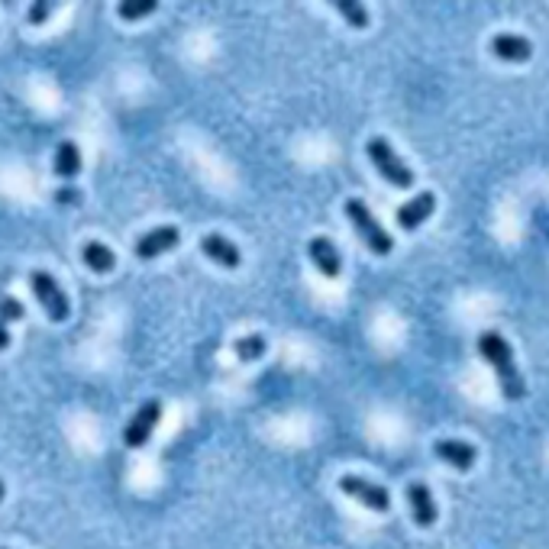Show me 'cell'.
Wrapping results in <instances>:
<instances>
[{
	"instance_id": "obj_1",
	"label": "cell",
	"mask_w": 549,
	"mask_h": 549,
	"mask_svg": "<svg viewBox=\"0 0 549 549\" xmlns=\"http://www.w3.org/2000/svg\"><path fill=\"white\" fill-rule=\"evenodd\" d=\"M479 352H481V359L495 369L498 385H501V395L508 398V401H520V398L526 395V385H524V379H520L517 365H514V352H511V346H508V340L495 330L481 333Z\"/></svg>"
},
{
	"instance_id": "obj_2",
	"label": "cell",
	"mask_w": 549,
	"mask_h": 549,
	"mask_svg": "<svg viewBox=\"0 0 549 549\" xmlns=\"http://www.w3.org/2000/svg\"><path fill=\"white\" fill-rule=\"evenodd\" d=\"M346 217L352 220V226H356V233L362 236L365 246L375 252V256H388L391 249H395V240H391V233L385 230V226L375 220V214H371L369 207H365L362 201H346Z\"/></svg>"
},
{
	"instance_id": "obj_3",
	"label": "cell",
	"mask_w": 549,
	"mask_h": 549,
	"mask_svg": "<svg viewBox=\"0 0 549 549\" xmlns=\"http://www.w3.org/2000/svg\"><path fill=\"white\" fill-rule=\"evenodd\" d=\"M365 152H369V159L375 162V169L381 171V178H385L388 185L404 188V191L414 185V171L404 165V159L395 152V146H391L385 136H375V140H369Z\"/></svg>"
},
{
	"instance_id": "obj_4",
	"label": "cell",
	"mask_w": 549,
	"mask_h": 549,
	"mask_svg": "<svg viewBox=\"0 0 549 549\" xmlns=\"http://www.w3.org/2000/svg\"><path fill=\"white\" fill-rule=\"evenodd\" d=\"M30 285H32V291H36V301L42 304V310H46V314L55 320V324L69 320L71 304H69V297H65L62 288L55 285V279L49 275V271H32V275H30Z\"/></svg>"
},
{
	"instance_id": "obj_5",
	"label": "cell",
	"mask_w": 549,
	"mask_h": 549,
	"mask_svg": "<svg viewBox=\"0 0 549 549\" xmlns=\"http://www.w3.org/2000/svg\"><path fill=\"white\" fill-rule=\"evenodd\" d=\"M340 491L349 498H356L359 504H365L369 511H391V495H388V488L375 485V481H365L359 475H343L340 479Z\"/></svg>"
},
{
	"instance_id": "obj_6",
	"label": "cell",
	"mask_w": 549,
	"mask_h": 549,
	"mask_svg": "<svg viewBox=\"0 0 549 549\" xmlns=\"http://www.w3.org/2000/svg\"><path fill=\"white\" fill-rule=\"evenodd\" d=\"M159 420H162V401H146L140 410H136V414H133L130 424H126L124 443H126V446H133V449H136V446H146Z\"/></svg>"
},
{
	"instance_id": "obj_7",
	"label": "cell",
	"mask_w": 549,
	"mask_h": 549,
	"mask_svg": "<svg viewBox=\"0 0 549 549\" xmlns=\"http://www.w3.org/2000/svg\"><path fill=\"white\" fill-rule=\"evenodd\" d=\"M178 242H181L178 226H155V230H149L140 236V242H136V256L155 259V256H162V252L178 249Z\"/></svg>"
},
{
	"instance_id": "obj_8",
	"label": "cell",
	"mask_w": 549,
	"mask_h": 549,
	"mask_svg": "<svg viewBox=\"0 0 549 549\" xmlns=\"http://www.w3.org/2000/svg\"><path fill=\"white\" fill-rule=\"evenodd\" d=\"M307 256H310V262L320 269V275H326V279H340L343 259H340V249L333 246V240L314 236V240L307 242Z\"/></svg>"
},
{
	"instance_id": "obj_9",
	"label": "cell",
	"mask_w": 549,
	"mask_h": 549,
	"mask_svg": "<svg viewBox=\"0 0 549 549\" xmlns=\"http://www.w3.org/2000/svg\"><path fill=\"white\" fill-rule=\"evenodd\" d=\"M407 501H410V514H414V524L417 526H434L436 524V501H434V495H430V488H426L424 481H410Z\"/></svg>"
},
{
	"instance_id": "obj_10",
	"label": "cell",
	"mask_w": 549,
	"mask_h": 549,
	"mask_svg": "<svg viewBox=\"0 0 549 549\" xmlns=\"http://www.w3.org/2000/svg\"><path fill=\"white\" fill-rule=\"evenodd\" d=\"M436 210V197L430 191H420L417 197H410L404 207H398V224L401 230H417L420 224H426V217Z\"/></svg>"
},
{
	"instance_id": "obj_11",
	"label": "cell",
	"mask_w": 549,
	"mask_h": 549,
	"mask_svg": "<svg viewBox=\"0 0 549 549\" xmlns=\"http://www.w3.org/2000/svg\"><path fill=\"white\" fill-rule=\"evenodd\" d=\"M201 249H204V256H207L210 262L224 265V269H240V262H242V252L236 249V242H230L226 236H220V233H210V236H204Z\"/></svg>"
},
{
	"instance_id": "obj_12",
	"label": "cell",
	"mask_w": 549,
	"mask_h": 549,
	"mask_svg": "<svg viewBox=\"0 0 549 549\" xmlns=\"http://www.w3.org/2000/svg\"><path fill=\"white\" fill-rule=\"evenodd\" d=\"M436 456L443 459L446 465H453L456 472H469L475 465V459H479V453H475L472 443H462V440H440L436 443Z\"/></svg>"
},
{
	"instance_id": "obj_13",
	"label": "cell",
	"mask_w": 549,
	"mask_h": 549,
	"mask_svg": "<svg viewBox=\"0 0 549 549\" xmlns=\"http://www.w3.org/2000/svg\"><path fill=\"white\" fill-rule=\"evenodd\" d=\"M491 52L501 62H526L534 55V46H530V39L517 36V32H501V36L491 39Z\"/></svg>"
},
{
	"instance_id": "obj_14",
	"label": "cell",
	"mask_w": 549,
	"mask_h": 549,
	"mask_svg": "<svg viewBox=\"0 0 549 549\" xmlns=\"http://www.w3.org/2000/svg\"><path fill=\"white\" fill-rule=\"evenodd\" d=\"M55 175L59 178H75L78 171H81V152L71 140H65L62 146L55 149V162H52Z\"/></svg>"
},
{
	"instance_id": "obj_15",
	"label": "cell",
	"mask_w": 549,
	"mask_h": 549,
	"mask_svg": "<svg viewBox=\"0 0 549 549\" xmlns=\"http://www.w3.org/2000/svg\"><path fill=\"white\" fill-rule=\"evenodd\" d=\"M81 262H85L91 271H97V275H107V271L116 265V256L110 252V246H104V242H85V249H81Z\"/></svg>"
},
{
	"instance_id": "obj_16",
	"label": "cell",
	"mask_w": 549,
	"mask_h": 549,
	"mask_svg": "<svg viewBox=\"0 0 549 549\" xmlns=\"http://www.w3.org/2000/svg\"><path fill=\"white\" fill-rule=\"evenodd\" d=\"M265 349H269V343H265V336H259V333L242 336V340L233 343V352H236L240 362H256V359L265 356Z\"/></svg>"
},
{
	"instance_id": "obj_17",
	"label": "cell",
	"mask_w": 549,
	"mask_h": 549,
	"mask_svg": "<svg viewBox=\"0 0 549 549\" xmlns=\"http://www.w3.org/2000/svg\"><path fill=\"white\" fill-rule=\"evenodd\" d=\"M333 7L346 16L349 26H356V30H365V26H369V10H365L362 4H356V0H333Z\"/></svg>"
},
{
	"instance_id": "obj_18",
	"label": "cell",
	"mask_w": 549,
	"mask_h": 549,
	"mask_svg": "<svg viewBox=\"0 0 549 549\" xmlns=\"http://www.w3.org/2000/svg\"><path fill=\"white\" fill-rule=\"evenodd\" d=\"M155 0H124L120 4V16L124 20H142V16H149V14H155Z\"/></svg>"
},
{
	"instance_id": "obj_19",
	"label": "cell",
	"mask_w": 549,
	"mask_h": 549,
	"mask_svg": "<svg viewBox=\"0 0 549 549\" xmlns=\"http://www.w3.org/2000/svg\"><path fill=\"white\" fill-rule=\"evenodd\" d=\"M26 317V310L23 304L16 301V297H0V324L7 326V324H16V320H23Z\"/></svg>"
},
{
	"instance_id": "obj_20",
	"label": "cell",
	"mask_w": 549,
	"mask_h": 549,
	"mask_svg": "<svg viewBox=\"0 0 549 549\" xmlns=\"http://www.w3.org/2000/svg\"><path fill=\"white\" fill-rule=\"evenodd\" d=\"M52 4H32V7H30V23L32 26H39V23H46V20H49V14H52Z\"/></svg>"
},
{
	"instance_id": "obj_21",
	"label": "cell",
	"mask_w": 549,
	"mask_h": 549,
	"mask_svg": "<svg viewBox=\"0 0 549 549\" xmlns=\"http://www.w3.org/2000/svg\"><path fill=\"white\" fill-rule=\"evenodd\" d=\"M55 201H59V204H78V201H81V191H75V188H62V191H55Z\"/></svg>"
},
{
	"instance_id": "obj_22",
	"label": "cell",
	"mask_w": 549,
	"mask_h": 549,
	"mask_svg": "<svg viewBox=\"0 0 549 549\" xmlns=\"http://www.w3.org/2000/svg\"><path fill=\"white\" fill-rule=\"evenodd\" d=\"M10 346V330L4 324H0V352H4V349Z\"/></svg>"
},
{
	"instance_id": "obj_23",
	"label": "cell",
	"mask_w": 549,
	"mask_h": 549,
	"mask_svg": "<svg viewBox=\"0 0 549 549\" xmlns=\"http://www.w3.org/2000/svg\"><path fill=\"white\" fill-rule=\"evenodd\" d=\"M0 501H4V481H0Z\"/></svg>"
}]
</instances>
